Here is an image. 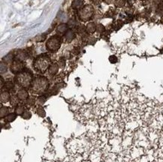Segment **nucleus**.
I'll return each instance as SVG.
<instances>
[{"label":"nucleus","mask_w":163,"mask_h":162,"mask_svg":"<svg viewBox=\"0 0 163 162\" xmlns=\"http://www.w3.org/2000/svg\"><path fill=\"white\" fill-rule=\"evenodd\" d=\"M33 74L29 69L24 68L22 71L17 74L14 77V81L18 86L24 89H29L33 81Z\"/></svg>","instance_id":"nucleus-1"},{"label":"nucleus","mask_w":163,"mask_h":162,"mask_svg":"<svg viewBox=\"0 0 163 162\" xmlns=\"http://www.w3.org/2000/svg\"><path fill=\"white\" fill-rule=\"evenodd\" d=\"M48 88L49 81L47 78L43 76H39L34 78L29 89L32 94L43 95Z\"/></svg>","instance_id":"nucleus-2"},{"label":"nucleus","mask_w":163,"mask_h":162,"mask_svg":"<svg viewBox=\"0 0 163 162\" xmlns=\"http://www.w3.org/2000/svg\"><path fill=\"white\" fill-rule=\"evenodd\" d=\"M51 65V60L47 54L39 56L33 62V68L37 72L44 74L49 69Z\"/></svg>","instance_id":"nucleus-3"},{"label":"nucleus","mask_w":163,"mask_h":162,"mask_svg":"<svg viewBox=\"0 0 163 162\" xmlns=\"http://www.w3.org/2000/svg\"><path fill=\"white\" fill-rule=\"evenodd\" d=\"M62 45V38L58 35H54L50 37L46 42V47L48 51L57 52L60 50Z\"/></svg>","instance_id":"nucleus-4"},{"label":"nucleus","mask_w":163,"mask_h":162,"mask_svg":"<svg viewBox=\"0 0 163 162\" xmlns=\"http://www.w3.org/2000/svg\"><path fill=\"white\" fill-rule=\"evenodd\" d=\"M94 14V9L91 5H86L78 11V17L83 22H87L92 19Z\"/></svg>","instance_id":"nucleus-5"},{"label":"nucleus","mask_w":163,"mask_h":162,"mask_svg":"<svg viewBox=\"0 0 163 162\" xmlns=\"http://www.w3.org/2000/svg\"><path fill=\"white\" fill-rule=\"evenodd\" d=\"M24 68H25L24 62L17 59H15L10 65V71H11V73L15 75L20 73V71H22Z\"/></svg>","instance_id":"nucleus-6"},{"label":"nucleus","mask_w":163,"mask_h":162,"mask_svg":"<svg viewBox=\"0 0 163 162\" xmlns=\"http://www.w3.org/2000/svg\"><path fill=\"white\" fill-rule=\"evenodd\" d=\"M17 96L20 101H26L29 97V92H28L27 89H24V88H21V89L17 92Z\"/></svg>","instance_id":"nucleus-7"},{"label":"nucleus","mask_w":163,"mask_h":162,"mask_svg":"<svg viewBox=\"0 0 163 162\" xmlns=\"http://www.w3.org/2000/svg\"><path fill=\"white\" fill-rule=\"evenodd\" d=\"M11 95H10L9 91H2L1 92V95H0V100H1L2 103H8L10 101V99H11Z\"/></svg>","instance_id":"nucleus-8"},{"label":"nucleus","mask_w":163,"mask_h":162,"mask_svg":"<svg viewBox=\"0 0 163 162\" xmlns=\"http://www.w3.org/2000/svg\"><path fill=\"white\" fill-rule=\"evenodd\" d=\"M59 68H60V67H59L58 64L57 63L51 64L50 68H49V69H48L49 74L51 75V76H54V75H56L57 73H58Z\"/></svg>","instance_id":"nucleus-9"},{"label":"nucleus","mask_w":163,"mask_h":162,"mask_svg":"<svg viewBox=\"0 0 163 162\" xmlns=\"http://www.w3.org/2000/svg\"><path fill=\"white\" fill-rule=\"evenodd\" d=\"M83 7V0H74L72 3V8L74 10L80 11Z\"/></svg>","instance_id":"nucleus-10"},{"label":"nucleus","mask_w":163,"mask_h":162,"mask_svg":"<svg viewBox=\"0 0 163 162\" xmlns=\"http://www.w3.org/2000/svg\"><path fill=\"white\" fill-rule=\"evenodd\" d=\"M75 37H76V35H75L74 31L72 30V29L71 30L69 29V30L67 31L66 33L65 34V40L67 42H71L72 41H73L75 38Z\"/></svg>","instance_id":"nucleus-11"},{"label":"nucleus","mask_w":163,"mask_h":162,"mask_svg":"<svg viewBox=\"0 0 163 162\" xmlns=\"http://www.w3.org/2000/svg\"><path fill=\"white\" fill-rule=\"evenodd\" d=\"M68 29H69L68 24L62 23L57 27V32H58L59 34H61V35H62V34L66 33V32L68 31Z\"/></svg>","instance_id":"nucleus-12"},{"label":"nucleus","mask_w":163,"mask_h":162,"mask_svg":"<svg viewBox=\"0 0 163 162\" xmlns=\"http://www.w3.org/2000/svg\"><path fill=\"white\" fill-rule=\"evenodd\" d=\"M17 115L15 113H10L9 115L7 117H6L4 118V122H9V123H11V122H14L16 119H17Z\"/></svg>","instance_id":"nucleus-13"},{"label":"nucleus","mask_w":163,"mask_h":162,"mask_svg":"<svg viewBox=\"0 0 163 162\" xmlns=\"http://www.w3.org/2000/svg\"><path fill=\"white\" fill-rule=\"evenodd\" d=\"M86 30L87 32L90 34L94 33L97 30V26L95 23H89L86 27Z\"/></svg>","instance_id":"nucleus-14"},{"label":"nucleus","mask_w":163,"mask_h":162,"mask_svg":"<svg viewBox=\"0 0 163 162\" xmlns=\"http://www.w3.org/2000/svg\"><path fill=\"white\" fill-rule=\"evenodd\" d=\"M14 59H15V56H14L13 53H9L7 54L6 56L3 57L2 61L5 62L6 63L10 64V65H11Z\"/></svg>","instance_id":"nucleus-15"},{"label":"nucleus","mask_w":163,"mask_h":162,"mask_svg":"<svg viewBox=\"0 0 163 162\" xmlns=\"http://www.w3.org/2000/svg\"><path fill=\"white\" fill-rule=\"evenodd\" d=\"M10 113V110L9 108L8 107H6V106H2L1 109H0V118L1 119H4L5 117H7L8 115Z\"/></svg>","instance_id":"nucleus-16"},{"label":"nucleus","mask_w":163,"mask_h":162,"mask_svg":"<svg viewBox=\"0 0 163 162\" xmlns=\"http://www.w3.org/2000/svg\"><path fill=\"white\" fill-rule=\"evenodd\" d=\"M20 100L17 98V95H14L11 96V99H10V104H11V106H14V107H17V106L20 103Z\"/></svg>","instance_id":"nucleus-17"},{"label":"nucleus","mask_w":163,"mask_h":162,"mask_svg":"<svg viewBox=\"0 0 163 162\" xmlns=\"http://www.w3.org/2000/svg\"><path fill=\"white\" fill-rule=\"evenodd\" d=\"M25 110H26V109L24 106L18 104L17 107H15V109H14V113H15L17 116H21L23 113H24Z\"/></svg>","instance_id":"nucleus-18"},{"label":"nucleus","mask_w":163,"mask_h":162,"mask_svg":"<svg viewBox=\"0 0 163 162\" xmlns=\"http://www.w3.org/2000/svg\"><path fill=\"white\" fill-rule=\"evenodd\" d=\"M36 113L40 117H46V112L44 110V107H42V105H39L36 109Z\"/></svg>","instance_id":"nucleus-19"},{"label":"nucleus","mask_w":163,"mask_h":162,"mask_svg":"<svg viewBox=\"0 0 163 162\" xmlns=\"http://www.w3.org/2000/svg\"><path fill=\"white\" fill-rule=\"evenodd\" d=\"M4 87L5 89H6L7 91H11V90H12L14 89V83H13L11 81H7L5 82V84H4Z\"/></svg>","instance_id":"nucleus-20"},{"label":"nucleus","mask_w":163,"mask_h":162,"mask_svg":"<svg viewBox=\"0 0 163 162\" xmlns=\"http://www.w3.org/2000/svg\"><path fill=\"white\" fill-rule=\"evenodd\" d=\"M20 117L22 119H25V120H29V119H30L31 117H32V113H31L29 110H26L24 111V113H23Z\"/></svg>","instance_id":"nucleus-21"},{"label":"nucleus","mask_w":163,"mask_h":162,"mask_svg":"<svg viewBox=\"0 0 163 162\" xmlns=\"http://www.w3.org/2000/svg\"><path fill=\"white\" fill-rule=\"evenodd\" d=\"M1 68H0V70H1V74H3L6 73L8 71V64L6 63L5 62L2 61L1 62Z\"/></svg>","instance_id":"nucleus-22"},{"label":"nucleus","mask_w":163,"mask_h":162,"mask_svg":"<svg viewBox=\"0 0 163 162\" xmlns=\"http://www.w3.org/2000/svg\"><path fill=\"white\" fill-rule=\"evenodd\" d=\"M26 103L27 105L29 106H33L35 104V99L34 97L32 96H29V99L26 101Z\"/></svg>","instance_id":"nucleus-23"},{"label":"nucleus","mask_w":163,"mask_h":162,"mask_svg":"<svg viewBox=\"0 0 163 162\" xmlns=\"http://www.w3.org/2000/svg\"><path fill=\"white\" fill-rule=\"evenodd\" d=\"M114 3L117 7L121 8L123 7L125 5V3H126V0H116Z\"/></svg>","instance_id":"nucleus-24"},{"label":"nucleus","mask_w":163,"mask_h":162,"mask_svg":"<svg viewBox=\"0 0 163 162\" xmlns=\"http://www.w3.org/2000/svg\"><path fill=\"white\" fill-rule=\"evenodd\" d=\"M37 101L40 105H42V104H44V103H45L46 97L44 95H40L39 98H38Z\"/></svg>","instance_id":"nucleus-25"},{"label":"nucleus","mask_w":163,"mask_h":162,"mask_svg":"<svg viewBox=\"0 0 163 162\" xmlns=\"http://www.w3.org/2000/svg\"><path fill=\"white\" fill-rule=\"evenodd\" d=\"M45 38H46L45 35H38L37 37L35 38V40L38 42H39V41L42 42V41H44L45 40Z\"/></svg>","instance_id":"nucleus-26"},{"label":"nucleus","mask_w":163,"mask_h":162,"mask_svg":"<svg viewBox=\"0 0 163 162\" xmlns=\"http://www.w3.org/2000/svg\"><path fill=\"white\" fill-rule=\"evenodd\" d=\"M1 127H2V129H5V130H7V129L11 128V125H10V123H9V122H4V124H3V122H2Z\"/></svg>","instance_id":"nucleus-27"},{"label":"nucleus","mask_w":163,"mask_h":162,"mask_svg":"<svg viewBox=\"0 0 163 162\" xmlns=\"http://www.w3.org/2000/svg\"><path fill=\"white\" fill-rule=\"evenodd\" d=\"M57 64H58L59 67L60 68H64L65 67V60L64 58H60V60L58 61V63H57Z\"/></svg>","instance_id":"nucleus-28"},{"label":"nucleus","mask_w":163,"mask_h":162,"mask_svg":"<svg viewBox=\"0 0 163 162\" xmlns=\"http://www.w3.org/2000/svg\"><path fill=\"white\" fill-rule=\"evenodd\" d=\"M76 25H77V22L75 20H72L69 21V26L70 27H72V28L75 27H76Z\"/></svg>","instance_id":"nucleus-29"},{"label":"nucleus","mask_w":163,"mask_h":162,"mask_svg":"<svg viewBox=\"0 0 163 162\" xmlns=\"http://www.w3.org/2000/svg\"><path fill=\"white\" fill-rule=\"evenodd\" d=\"M92 1H93V2L95 3V4H99L102 2H103L104 0H92Z\"/></svg>","instance_id":"nucleus-30"},{"label":"nucleus","mask_w":163,"mask_h":162,"mask_svg":"<svg viewBox=\"0 0 163 162\" xmlns=\"http://www.w3.org/2000/svg\"><path fill=\"white\" fill-rule=\"evenodd\" d=\"M162 21H163V17H162Z\"/></svg>","instance_id":"nucleus-31"}]
</instances>
